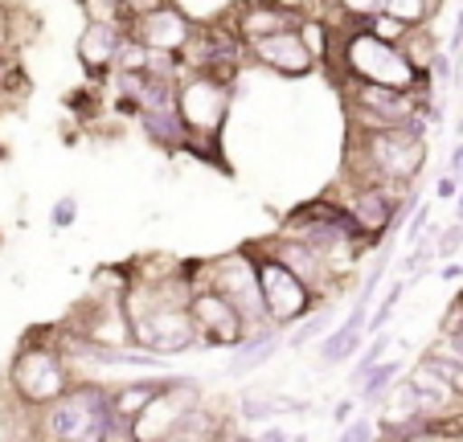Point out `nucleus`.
Masks as SVG:
<instances>
[{
  "label": "nucleus",
  "mask_w": 463,
  "mask_h": 442,
  "mask_svg": "<svg viewBox=\"0 0 463 442\" xmlns=\"http://www.w3.org/2000/svg\"><path fill=\"white\" fill-rule=\"evenodd\" d=\"M447 50H451L455 58L463 53V9H459V21H455V33H451V42H447Z\"/></svg>",
  "instance_id": "39"
},
{
  "label": "nucleus",
  "mask_w": 463,
  "mask_h": 442,
  "mask_svg": "<svg viewBox=\"0 0 463 442\" xmlns=\"http://www.w3.org/2000/svg\"><path fill=\"white\" fill-rule=\"evenodd\" d=\"M246 58H250V50H246L242 33L234 29V21H230V25H222V21H205V25H197L193 42L184 45V53H181L184 70L213 74V79H226V82L238 79V70H242Z\"/></svg>",
  "instance_id": "9"
},
{
  "label": "nucleus",
  "mask_w": 463,
  "mask_h": 442,
  "mask_svg": "<svg viewBox=\"0 0 463 442\" xmlns=\"http://www.w3.org/2000/svg\"><path fill=\"white\" fill-rule=\"evenodd\" d=\"M422 230H430V205H414V217H411V226H406V238L419 242Z\"/></svg>",
  "instance_id": "35"
},
{
  "label": "nucleus",
  "mask_w": 463,
  "mask_h": 442,
  "mask_svg": "<svg viewBox=\"0 0 463 442\" xmlns=\"http://www.w3.org/2000/svg\"><path fill=\"white\" fill-rule=\"evenodd\" d=\"M136 262H107V267H99L95 275H90V287L103 295H115V299H128V291L136 287Z\"/></svg>",
  "instance_id": "21"
},
{
  "label": "nucleus",
  "mask_w": 463,
  "mask_h": 442,
  "mask_svg": "<svg viewBox=\"0 0 463 442\" xmlns=\"http://www.w3.org/2000/svg\"><path fill=\"white\" fill-rule=\"evenodd\" d=\"M406 189H385V184H369V181H349V193H345V205L349 213L361 221L369 246H377L385 234L393 230V209L402 201Z\"/></svg>",
  "instance_id": "14"
},
{
  "label": "nucleus",
  "mask_w": 463,
  "mask_h": 442,
  "mask_svg": "<svg viewBox=\"0 0 463 442\" xmlns=\"http://www.w3.org/2000/svg\"><path fill=\"white\" fill-rule=\"evenodd\" d=\"M74 221H79V197L66 193V197H58L53 201V209H50V230L53 234H61V230H71Z\"/></svg>",
  "instance_id": "28"
},
{
  "label": "nucleus",
  "mask_w": 463,
  "mask_h": 442,
  "mask_svg": "<svg viewBox=\"0 0 463 442\" xmlns=\"http://www.w3.org/2000/svg\"><path fill=\"white\" fill-rule=\"evenodd\" d=\"M115 422L111 385L79 381L71 393H61L45 409H37L33 438L50 442H107V430Z\"/></svg>",
  "instance_id": "4"
},
{
  "label": "nucleus",
  "mask_w": 463,
  "mask_h": 442,
  "mask_svg": "<svg viewBox=\"0 0 463 442\" xmlns=\"http://www.w3.org/2000/svg\"><path fill=\"white\" fill-rule=\"evenodd\" d=\"M459 275H463V262H447V267H443V278H447V283H455Z\"/></svg>",
  "instance_id": "41"
},
{
  "label": "nucleus",
  "mask_w": 463,
  "mask_h": 442,
  "mask_svg": "<svg viewBox=\"0 0 463 442\" xmlns=\"http://www.w3.org/2000/svg\"><path fill=\"white\" fill-rule=\"evenodd\" d=\"M361 29H369V33H377L382 37V42H398L402 45V37L411 33V25H406V21H398V17H390V13H373V17L369 21H361Z\"/></svg>",
  "instance_id": "26"
},
{
  "label": "nucleus",
  "mask_w": 463,
  "mask_h": 442,
  "mask_svg": "<svg viewBox=\"0 0 463 442\" xmlns=\"http://www.w3.org/2000/svg\"><path fill=\"white\" fill-rule=\"evenodd\" d=\"M74 385H79V373H74V364L61 356L53 328L29 332L17 344V353H13L9 373H5V393H13V398L29 409H45L50 401H58L61 393H71Z\"/></svg>",
  "instance_id": "2"
},
{
  "label": "nucleus",
  "mask_w": 463,
  "mask_h": 442,
  "mask_svg": "<svg viewBox=\"0 0 463 442\" xmlns=\"http://www.w3.org/2000/svg\"><path fill=\"white\" fill-rule=\"evenodd\" d=\"M189 312H193V320H197V332H202L205 348H238V344H246V336H250V328H246L242 312L234 307V299L213 283L193 278Z\"/></svg>",
  "instance_id": "10"
},
{
  "label": "nucleus",
  "mask_w": 463,
  "mask_h": 442,
  "mask_svg": "<svg viewBox=\"0 0 463 442\" xmlns=\"http://www.w3.org/2000/svg\"><path fill=\"white\" fill-rule=\"evenodd\" d=\"M336 9V21L341 25H361V21H369L373 13H382L385 0H328Z\"/></svg>",
  "instance_id": "25"
},
{
  "label": "nucleus",
  "mask_w": 463,
  "mask_h": 442,
  "mask_svg": "<svg viewBox=\"0 0 463 442\" xmlns=\"http://www.w3.org/2000/svg\"><path fill=\"white\" fill-rule=\"evenodd\" d=\"M398 373H402L398 361H382L377 369H369V373L361 377V401H365V406H377V401L390 393V385L398 381Z\"/></svg>",
  "instance_id": "22"
},
{
  "label": "nucleus",
  "mask_w": 463,
  "mask_h": 442,
  "mask_svg": "<svg viewBox=\"0 0 463 442\" xmlns=\"http://www.w3.org/2000/svg\"><path fill=\"white\" fill-rule=\"evenodd\" d=\"M66 328L79 332V336L95 340V344H107V348H136L131 340V315H128V304L115 299V295H103V291H90L82 304L71 307L66 315Z\"/></svg>",
  "instance_id": "11"
},
{
  "label": "nucleus",
  "mask_w": 463,
  "mask_h": 442,
  "mask_svg": "<svg viewBox=\"0 0 463 442\" xmlns=\"http://www.w3.org/2000/svg\"><path fill=\"white\" fill-rule=\"evenodd\" d=\"M385 348H390V336H385V332H373V344H369L365 353H361L357 369H353V385H361V377H365L369 369H377V364H382Z\"/></svg>",
  "instance_id": "29"
},
{
  "label": "nucleus",
  "mask_w": 463,
  "mask_h": 442,
  "mask_svg": "<svg viewBox=\"0 0 463 442\" xmlns=\"http://www.w3.org/2000/svg\"><path fill=\"white\" fill-rule=\"evenodd\" d=\"M353 418V401H341V406H336V422H349Z\"/></svg>",
  "instance_id": "42"
},
{
  "label": "nucleus",
  "mask_w": 463,
  "mask_h": 442,
  "mask_svg": "<svg viewBox=\"0 0 463 442\" xmlns=\"http://www.w3.org/2000/svg\"><path fill=\"white\" fill-rule=\"evenodd\" d=\"M435 250H439V259H451L455 250H463V221L459 217H455L443 234H435Z\"/></svg>",
  "instance_id": "32"
},
{
  "label": "nucleus",
  "mask_w": 463,
  "mask_h": 442,
  "mask_svg": "<svg viewBox=\"0 0 463 442\" xmlns=\"http://www.w3.org/2000/svg\"><path fill=\"white\" fill-rule=\"evenodd\" d=\"M82 9H87V17H95V21H119L123 25V0H82Z\"/></svg>",
  "instance_id": "31"
},
{
  "label": "nucleus",
  "mask_w": 463,
  "mask_h": 442,
  "mask_svg": "<svg viewBox=\"0 0 463 442\" xmlns=\"http://www.w3.org/2000/svg\"><path fill=\"white\" fill-rule=\"evenodd\" d=\"M193 278L202 283H213L234 299V307L242 312L246 328L259 332L271 324L267 315V299H262V283H259V262H254V250L250 242L238 246V250L222 254V259H210V262H193Z\"/></svg>",
  "instance_id": "7"
},
{
  "label": "nucleus",
  "mask_w": 463,
  "mask_h": 442,
  "mask_svg": "<svg viewBox=\"0 0 463 442\" xmlns=\"http://www.w3.org/2000/svg\"><path fill=\"white\" fill-rule=\"evenodd\" d=\"M439 197H443V201H451V197H459V176H455V173H443V176H439Z\"/></svg>",
  "instance_id": "37"
},
{
  "label": "nucleus",
  "mask_w": 463,
  "mask_h": 442,
  "mask_svg": "<svg viewBox=\"0 0 463 442\" xmlns=\"http://www.w3.org/2000/svg\"><path fill=\"white\" fill-rule=\"evenodd\" d=\"M341 438H349V442H361V438H377V426L369 422V418H357V422H349L341 430Z\"/></svg>",
  "instance_id": "36"
},
{
  "label": "nucleus",
  "mask_w": 463,
  "mask_h": 442,
  "mask_svg": "<svg viewBox=\"0 0 463 442\" xmlns=\"http://www.w3.org/2000/svg\"><path fill=\"white\" fill-rule=\"evenodd\" d=\"M230 103H234V82L184 70L181 90H176V111H181L184 131H189L184 152L222 168V127L230 119Z\"/></svg>",
  "instance_id": "3"
},
{
  "label": "nucleus",
  "mask_w": 463,
  "mask_h": 442,
  "mask_svg": "<svg viewBox=\"0 0 463 442\" xmlns=\"http://www.w3.org/2000/svg\"><path fill=\"white\" fill-rule=\"evenodd\" d=\"M382 9L390 13V17L406 21V25H430V17L439 13V5L435 0H385Z\"/></svg>",
  "instance_id": "24"
},
{
  "label": "nucleus",
  "mask_w": 463,
  "mask_h": 442,
  "mask_svg": "<svg viewBox=\"0 0 463 442\" xmlns=\"http://www.w3.org/2000/svg\"><path fill=\"white\" fill-rule=\"evenodd\" d=\"M455 217L463 221V176H459V205H455Z\"/></svg>",
  "instance_id": "43"
},
{
  "label": "nucleus",
  "mask_w": 463,
  "mask_h": 442,
  "mask_svg": "<svg viewBox=\"0 0 463 442\" xmlns=\"http://www.w3.org/2000/svg\"><path fill=\"white\" fill-rule=\"evenodd\" d=\"M349 79L357 82H385V87H402V90H419L427 87L430 90V74L419 70L406 50L398 42H382L377 33L361 25H349L345 29V42H341V87Z\"/></svg>",
  "instance_id": "5"
},
{
  "label": "nucleus",
  "mask_w": 463,
  "mask_h": 442,
  "mask_svg": "<svg viewBox=\"0 0 463 442\" xmlns=\"http://www.w3.org/2000/svg\"><path fill=\"white\" fill-rule=\"evenodd\" d=\"M5 66H9V58H5V50H0V82H5Z\"/></svg>",
  "instance_id": "44"
},
{
  "label": "nucleus",
  "mask_w": 463,
  "mask_h": 442,
  "mask_svg": "<svg viewBox=\"0 0 463 442\" xmlns=\"http://www.w3.org/2000/svg\"><path fill=\"white\" fill-rule=\"evenodd\" d=\"M430 259H439L435 242H422V238H419V242H414V250H411V259H406V270H411V275H419Z\"/></svg>",
  "instance_id": "34"
},
{
  "label": "nucleus",
  "mask_w": 463,
  "mask_h": 442,
  "mask_svg": "<svg viewBox=\"0 0 463 442\" xmlns=\"http://www.w3.org/2000/svg\"><path fill=\"white\" fill-rule=\"evenodd\" d=\"M165 5H173V0H123V25H131L136 17H144L152 9H165Z\"/></svg>",
  "instance_id": "33"
},
{
  "label": "nucleus",
  "mask_w": 463,
  "mask_h": 442,
  "mask_svg": "<svg viewBox=\"0 0 463 442\" xmlns=\"http://www.w3.org/2000/svg\"><path fill=\"white\" fill-rule=\"evenodd\" d=\"M226 21H234L242 42H259V37H271L279 29H299L304 13L288 0H242L234 13H226Z\"/></svg>",
  "instance_id": "17"
},
{
  "label": "nucleus",
  "mask_w": 463,
  "mask_h": 442,
  "mask_svg": "<svg viewBox=\"0 0 463 442\" xmlns=\"http://www.w3.org/2000/svg\"><path fill=\"white\" fill-rule=\"evenodd\" d=\"M427 168V119L402 123L385 131L349 127L345 144V181H369L385 189H411Z\"/></svg>",
  "instance_id": "1"
},
{
  "label": "nucleus",
  "mask_w": 463,
  "mask_h": 442,
  "mask_svg": "<svg viewBox=\"0 0 463 442\" xmlns=\"http://www.w3.org/2000/svg\"><path fill=\"white\" fill-rule=\"evenodd\" d=\"M402 291H406V283H402V278H398V283H393V287H390V291H385L382 307H377V312H373V315H369L365 332H382V328H385V320H390V315H393V307L402 304Z\"/></svg>",
  "instance_id": "30"
},
{
  "label": "nucleus",
  "mask_w": 463,
  "mask_h": 442,
  "mask_svg": "<svg viewBox=\"0 0 463 442\" xmlns=\"http://www.w3.org/2000/svg\"><path fill=\"white\" fill-rule=\"evenodd\" d=\"M365 324H369V304H361V299H357V304H353V312H349V320L336 324V328L324 336L320 361H324V364L349 361V356L361 348V332H365Z\"/></svg>",
  "instance_id": "18"
},
{
  "label": "nucleus",
  "mask_w": 463,
  "mask_h": 442,
  "mask_svg": "<svg viewBox=\"0 0 463 442\" xmlns=\"http://www.w3.org/2000/svg\"><path fill=\"white\" fill-rule=\"evenodd\" d=\"M250 250H254V262H259V283H262V299H267L271 324L288 328V324H296V320H307V312H316V307L324 304L320 295H316L288 262L275 259L262 242H250Z\"/></svg>",
  "instance_id": "8"
},
{
  "label": "nucleus",
  "mask_w": 463,
  "mask_h": 442,
  "mask_svg": "<svg viewBox=\"0 0 463 442\" xmlns=\"http://www.w3.org/2000/svg\"><path fill=\"white\" fill-rule=\"evenodd\" d=\"M202 401V381L193 377H173L168 390L160 398H152V406L136 418V442H165L173 434V426Z\"/></svg>",
  "instance_id": "12"
},
{
  "label": "nucleus",
  "mask_w": 463,
  "mask_h": 442,
  "mask_svg": "<svg viewBox=\"0 0 463 442\" xmlns=\"http://www.w3.org/2000/svg\"><path fill=\"white\" fill-rule=\"evenodd\" d=\"M447 173H455V176H463V139L451 147V160H447Z\"/></svg>",
  "instance_id": "40"
},
{
  "label": "nucleus",
  "mask_w": 463,
  "mask_h": 442,
  "mask_svg": "<svg viewBox=\"0 0 463 442\" xmlns=\"http://www.w3.org/2000/svg\"><path fill=\"white\" fill-rule=\"evenodd\" d=\"M435 5H443V0H435Z\"/></svg>",
  "instance_id": "45"
},
{
  "label": "nucleus",
  "mask_w": 463,
  "mask_h": 442,
  "mask_svg": "<svg viewBox=\"0 0 463 442\" xmlns=\"http://www.w3.org/2000/svg\"><path fill=\"white\" fill-rule=\"evenodd\" d=\"M259 438H262V442H291V438H296V434H291V430H283V426H262V430H259Z\"/></svg>",
  "instance_id": "38"
},
{
  "label": "nucleus",
  "mask_w": 463,
  "mask_h": 442,
  "mask_svg": "<svg viewBox=\"0 0 463 442\" xmlns=\"http://www.w3.org/2000/svg\"><path fill=\"white\" fill-rule=\"evenodd\" d=\"M246 50H250V58L259 61L262 70H271L279 79H307V74L320 66V58L312 53V45L304 42L299 29H279V33H271V37L246 42Z\"/></svg>",
  "instance_id": "13"
},
{
  "label": "nucleus",
  "mask_w": 463,
  "mask_h": 442,
  "mask_svg": "<svg viewBox=\"0 0 463 442\" xmlns=\"http://www.w3.org/2000/svg\"><path fill=\"white\" fill-rule=\"evenodd\" d=\"M328 320H333V299H324L320 312H307V324L296 332V336H291V348H304L307 340H316L324 328H328Z\"/></svg>",
  "instance_id": "27"
},
{
  "label": "nucleus",
  "mask_w": 463,
  "mask_h": 442,
  "mask_svg": "<svg viewBox=\"0 0 463 442\" xmlns=\"http://www.w3.org/2000/svg\"><path fill=\"white\" fill-rule=\"evenodd\" d=\"M128 33L136 37V42L152 45V50H165V53H176V58H181L184 45H189L193 33H197V25H193V17L181 13L176 5H165V9H152V13H144V17H136L128 25Z\"/></svg>",
  "instance_id": "15"
},
{
  "label": "nucleus",
  "mask_w": 463,
  "mask_h": 442,
  "mask_svg": "<svg viewBox=\"0 0 463 442\" xmlns=\"http://www.w3.org/2000/svg\"><path fill=\"white\" fill-rule=\"evenodd\" d=\"M402 50H406V58H411L414 66L430 74V58L439 53V45H435V37H430L427 25H411V33L402 37Z\"/></svg>",
  "instance_id": "23"
},
{
  "label": "nucleus",
  "mask_w": 463,
  "mask_h": 442,
  "mask_svg": "<svg viewBox=\"0 0 463 442\" xmlns=\"http://www.w3.org/2000/svg\"><path fill=\"white\" fill-rule=\"evenodd\" d=\"M168 381H173V377H144V381H131V385H111L115 414L136 422V418L152 406V398H160V393L168 390Z\"/></svg>",
  "instance_id": "20"
},
{
  "label": "nucleus",
  "mask_w": 463,
  "mask_h": 442,
  "mask_svg": "<svg viewBox=\"0 0 463 442\" xmlns=\"http://www.w3.org/2000/svg\"><path fill=\"white\" fill-rule=\"evenodd\" d=\"M123 42H128V29H123L119 21H95V17H87V29L79 33V45H74V53H79L82 70H87L90 79L103 82L107 74H115V58H119Z\"/></svg>",
  "instance_id": "16"
},
{
  "label": "nucleus",
  "mask_w": 463,
  "mask_h": 442,
  "mask_svg": "<svg viewBox=\"0 0 463 442\" xmlns=\"http://www.w3.org/2000/svg\"><path fill=\"white\" fill-rule=\"evenodd\" d=\"M279 340H283L279 324H267V328L250 332L246 344H238V356L230 361V377H246V373H254V369H262V364L279 353Z\"/></svg>",
  "instance_id": "19"
},
{
  "label": "nucleus",
  "mask_w": 463,
  "mask_h": 442,
  "mask_svg": "<svg viewBox=\"0 0 463 442\" xmlns=\"http://www.w3.org/2000/svg\"><path fill=\"white\" fill-rule=\"evenodd\" d=\"M345 111H349V127L361 131H385V127H402V123L427 119V87L402 90V87H385V82H345Z\"/></svg>",
  "instance_id": "6"
}]
</instances>
